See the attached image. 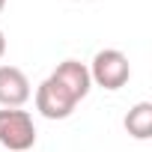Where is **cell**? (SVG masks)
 Returning a JSON list of instances; mask_svg holds the SVG:
<instances>
[{"label": "cell", "mask_w": 152, "mask_h": 152, "mask_svg": "<svg viewBox=\"0 0 152 152\" xmlns=\"http://www.w3.org/2000/svg\"><path fill=\"white\" fill-rule=\"evenodd\" d=\"M33 143H36V125L27 110L21 107L0 110V146L9 152H30Z\"/></svg>", "instance_id": "cell-2"}, {"label": "cell", "mask_w": 152, "mask_h": 152, "mask_svg": "<svg viewBox=\"0 0 152 152\" xmlns=\"http://www.w3.org/2000/svg\"><path fill=\"white\" fill-rule=\"evenodd\" d=\"M87 69H90V81H93L96 87H102V90H110V93H113V90H122V87L128 84V78H131V63H128V57H125L122 51H116V48L99 51Z\"/></svg>", "instance_id": "cell-1"}, {"label": "cell", "mask_w": 152, "mask_h": 152, "mask_svg": "<svg viewBox=\"0 0 152 152\" xmlns=\"http://www.w3.org/2000/svg\"><path fill=\"white\" fill-rule=\"evenodd\" d=\"M75 107H78V99H75L54 75H48L36 87V110L45 119H66V116L75 113Z\"/></svg>", "instance_id": "cell-3"}, {"label": "cell", "mask_w": 152, "mask_h": 152, "mask_svg": "<svg viewBox=\"0 0 152 152\" xmlns=\"http://www.w3.org/2000/svg\"><path fill=\"white\" fill-rule=\"evenodd\" d=\"M3 54H6V36H3V30H0V60H3Z\"/></svg>", "instance_id": "cell-7"}, {"label": "cell", "mask_w": 152, "mask_h": 152, "mask_svg": "<svg viewBox=\"0 0 152 152\" xmlns=\"http://www.w3.org/2000/svg\"><path fill=\"white\" fill-rule=\"evenodd\" d=\"M125 131L134 140H149L152 137V102H137L128 116H125Z\"/></svg>", "instance_id": "cell-6"}, {"label": "cell", "mask_w": 152, "mask_h": 152, "mask_svg": "<svg viewBox=\"0 0 152 152\" xmlns=\"http://www.w3.org/2000/svg\"><path fill=\"white\" fill-rule=\"evenodd\" d=\"M51 75H54V78H57V81H60V84H63L75 99H78V102H81V99H87V96H90V90H93L90 69H87L84 63H78V60H63Z\"/></svg>", "instance_id": "cell-5"}, {"label": "cell", "mask_w": 152, "mask_h": 152, "mask_svg": "<svg viewBox=\"0 0 152 152\" xmlns=\"http://www.w3.org/2000/svg\"><path fill=\"white\" fill-rule=\"evenodd\" d=\"M3 6H6V0H0V12H3Z\"/></svg>", "instance_id": "cell-8"}, {"label": "cell", "mask_w": 152, "mask_h": 152, "mask_svg": "<svg viewBox=\"0 0 152 152\" xmlns=\"http://www.w3.org/2000/svg\"><path fill=\"white\" fill-rule=\"evenodd\" d=\"M33 96L30 78L18 66H0V104L3 107H21Z\"/></svg>", "instance_id": "cell-4"}]
</instances>
